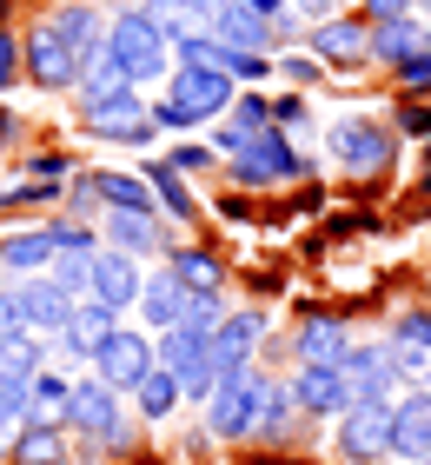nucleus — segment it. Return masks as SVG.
I'll return each mask as SVG.
<instances>
[{
	"label": "nucleus",
	"instance_id": "nucleus-19",
	"mask_svg": "<svg viewBox=\"0 0 431 465\" xmlns=\"http://www.w3.org/2000/svg\"><path fill=\"white\" fill-rule=\"evenodd\" d=\"M47 27H54V34L73 47V60H80V67H86V60H93V54L106 47V14L93 7V0H67V7H54V14H47Z\"/></svg>",
	"mask_w": 431,
	"mask_h": 465
},
{
	"label": "nucleus",
	"instance_id": "nucleus-23",
	"mask_svg": "<svg viewBox=\"0 0 431 465\" xmlns=\"http://www.w3.org/2000/svg\"><path fill=\"white\" fill-rule=\"evenodd\" d=\"M431 47L425 20L418 14H398V20H372V60H385V67H398V60H412Z\"/></svg>",
	"mask_w": 431,
	"mask_h": 465
},
{
	"label": "nucleus",
	"instance_id": "nucleus-4",
	"mask_svg": "<svg viewBox=\"0 0 431 465\" xmlns=\"http://www.w3.org/2000/svg\"><path fill=\"white\" fill-rule=\"evenodd\" d=\"M126 392H113L106 379H80V386L67 392V412H60V426H73L86 439H106V446H126V406H120Z\"/></svg>",
	"mask_w": 431,
	"mask_h": 465
},
{
	"label": "nucleus",
	"instance_id": "nucleus-35",
	"mask_svg": "<svg viewBox=\"0 0 431 465\" xmlns=\"http://www.w3.org/2000/svg\"><path fill=\"white\" fill-rule=\"evenodd\" d=\"M220 320H226V312H220V292H192V306H186V326L212 340V326H220Z\"/></svg>",
	"mask_w": 431,
	"mask_h": 465
},
{
	"label": "nucleus",
	"instance_id": "nucleus-20",
	"mask_svg": "<svg viewBox=\"0 0 431 465\" xmlns=\"http://www.w3.org/2000/svg\"><path fill=\"white\" fill-rule=\"evenodd\" d=\"M100 246H120V252H160V246H172L166 240V226H160V213H126V206H106V220H100Z\"/></svg>",
	"mask_w": 431,
	"mask_h": 465
},
{
	"label": "nucleus",
	"instance_id": "nucleus-39",
	"mask_svg": "<svg viewBox=\"0 0 431 465\" xmlns=\"http://www.w3.org/2000/svg\"><path fill=\"white\" fill-rule=\"evenodd\" d=\"M14 80H20V40H14V34H0V94H7Z\"/></svg>",
	"mask_w": 431,
	"mask_h": 465
},
{
	"label": "nucleus",
	"instance_id": "nucleus-24",
	"mask_svg": "<svg viewBox=\"0 0 431 465\" xmlns=\"http://www.w3.org/2000/svg\"><path fill=\"white\" fill-rule=\"evenodd\" d=\"M54 226H27V232H7V240H0V266L7 272H20V280H27V272H47L54 266Z\"/></svg>",
	"mask_w": 431,
	"mask_h": 465
},
{
	"label": "nucleus",
	"instance_id": "nucleus-14",
	"mask_svg": "<svg viewBox=\"0 0 431 465\" xmlns=\"http://www.w3.org/2000/svg\"><path fill=\"white\" fill-rule=\"evenodd\" d=\"M292 406L306 419H338L345 406H352V386H345L338 366H299L292 372Z\"/></svg>",
	"mask_w": 431,
	"mask_h": 465
},
{
	"label": "nucleus",
	"instance_id": "nucleus-32",
	"mask_svg": "<svg viewBox=\"0 0 431 465\" xmlns=\"http://www.w3.org/2000/svg\"><path fill=\"white\" fill-rule=\"evenodd\" d=\"M27 412H34V399H27V379L0 372V446H14V432L27 426Z\"/></svg>",
	"mask_w": 431,
	"mask_h": 465
},
{
	"label": "nucleus",
	"instance_id": "nucleus-7",
	"mask_svg": "<svg viewBox=\"0 0 431 465\" xmlns=\"http://www.w3.org/2000/svg\"><path fill=\"white\" fill-rule=\"evenodd\" d=\"M86 366H93L106 386L113 392H133L146 372H153V332H133V326H113L106 332V346L86 359Z\"/></svg>",
	"mask_w": 431,
	"mask_h": 465
},
{
	"label": "nucleus",
	"instance_id": "nucleus-45",
	"mask_svg": "<svg viewBox=\"0 0 431 465\" xmlns=\"http://www.w3.org/2000/svg\"><path fill=\"white\" fill-rule=\"evenodd\" d=\"M186 7H200V14H220V7H226V0H186Z\"/></svg>",
	"mask_w": 431,
	"mask_h": 465
},
{
	"label": "nucleus",
	"instance_id": "nucleus-33",
	"mask_svg": "<svg viewBox=\"0 0 431 465\" xmlns=\"http://www.w3.org/2000/svg\"><path fill=\"white\" fill-rule=\"evenodd\" d=\"M67 392H73V379L54 372V366H40V372L27 379V399H34L40 419H60V412H67Z\"/></svg>",
	"mask_w": 431,
	"mask_h": 465
},
{
	"label": "nucleus",
	"instance_id": "nucleus-48",
	"mask_svg": "<svg viewBox=\"0 0 431 465\" xmlns=\"http://www.w3.org/2000/svg\"><path fill=\"white\" fill-rule=\"evenodd\" d=\"M7 206H14V193H0V213H7Z\"/></svg>",
	"mask_w": 431,
	"mask_h": 465
},
{
	"label": "nucleus",
	"instance_id": "nucleus-3",
	"mask_svg": "<svg viewBox=\"0 0 431 465\" xmlns=\"http://www.w3.org/2000/svg\"><path fill=\"white\" fill-rule=\"evenodd\" d=\"M259 386H266V372H259V366H240V372L212 379V392L200 399V406H206V432L212 439H246L252 432V412H259Z\"/></svg>",
	"mask_w": 431,
	"mask_h": 465
},
{
	"label": "nucleus",
	"instance_id": "nucleus-38",
	"mask_svg": "<svg viewBox=\"0 0 431 465\" xmlns=\"http://www.w3.org/2000/svg\"><path fill=\"white\" fill-rule=\"evenodd\" d=\"M166 160L180 166V173H206V166H212V146H172Z\"/></svg>",
	"mask_w": 431,
	"mask_h": 465
},
{
	"label": "nucleus",
	"instance_id": "nucleus-17",
	"mask_svg": "<svg viewBox=\"0 0 431 465\" xmlns=\"http://www.w3.org/2000/svg\"><path fill=\"white\" fill-rule=\"evenodd\" d=\"M392 459H425L431 452V386H412L392 406Z\"/></svg>",
	"mask_w": 431,
	"mask_h": 465
},
{
	"label": "nucleus",
	"instance_id": "nucleus-16",
	"mask_svg": "<svg viewBox=\"0 0 431 465\" xmlns=\"http://www.w3.org/2000/svg\"><path fill=\"white\" fill-rule=\"evenodd\" d=\"M86 126H93V140H120V146H153V107H146L140 94H126L113 100V107H100V114H86Z\"/></svg>",
	"mask_w": 431,
	"mask_h": 465
},
{
	"label": "nucleus",
	"instance_id": "nucleus-25",
	"mask_svg": "<svg viewBox=\"0 0 431 465\" xmlns=\"http://www.w3.org/2000/svg\"><path fill=\"white\" fill-rule=\"evenodd\" d=\"M7 459H14V465H60V459H67V439H60V419H27V426L14 432Z\"/></svg>",
	"mask_w": 431,
	"mask_h": 465
},
{
	"label": "nucleus",
	"instance_id": "nucleus-27",
	"mask_svg": "<svg viewBox=\"0 0 431 465\" xmlns=\"http://www.w3.org/2000/svg\"><path fill=\"white\" fill-rule=\"evenodd\" d=\"M93 260H100V240L60 246V252H54V266H47V280H54V286H67L73 300H86V292H93Z\"/></svg>",
	"mask_w": 431,
	"mask_h": 465
},
{
	"label": "nucleus",
	"instance_id": "nucleus-50",
	"mask_svg": "<svg viewBox=\"0 0 431 465\" xmlns=\"http://www.w3.org/2000/svg\"><path fill=\"white\" fill-rule=\"evenodd\" d=\"M412 465H431V452H425V459H412Z\"/></svg>",
	"mask_w": 431,
	"mask_h": 465
},
{
	"label": "nucleus",
	"instance_id": "nucleus-47",
	"mask_svg": "<svg viewBox=\"0 0 431 465\" xmlns=\"http://www.w3.org/2000/svg\"><path fill=\"white\" fill-rule=\"evenodd\" d=\"M425 193H431V153H425Z\"/></svg>",
	"mask_w": 431,
	"mask_h": 465
},
{
	"label": "nucleus",
	"instance_id": "nucleus-41",
	"mask_svg": "<svg viewBox=\"0 0 431 465\" xmlns=\"http://www.w3.org/2000/svg\"><path fill=\"white\" fill-rule=\"evenodd\" d=\"M398 14H418V0H365V20H398Z\"/></svg>",
	"mask_w": 431,
	"mask_h": 465
},
{
	"label": "nucleus",
	"instance_id": "nucleus-44",
	"mask_svg": "<svg viewBox=\"0 0 431 465\" xmlns=\"http://www.w3.org/2000/svg\"><path fill=\"white\" fill-rule=\"evenodd\" d=\"M240 7H252V14H279L286 0H240Z\"/></svg>",
	"mask_w": 431,
	"mask_h": 465
},
{
	"label": "nucleus",
	"instance_id": "nucleus-22",
	"mask_svg": "<svg viewBox=\"0 0 431 465\" xmlns=\"http://www.w3.org/2000/svg\"><path fill=\"white\" fill-rule=\"evenodd\" d=\"M338 372H345V386H352V399H392V379H398L392 352H372V346H352Z\"/></svg>",
	"mask_w": 431,
	"mask_h": 465
},
{
	"label": "nucleus",
	"instance_id": "nucleus-40",
	"mask_svg": "<svg viewBox=\"0 0 431 465\" xmlns=\"http://www.w3.org/2000/svg\"><path fill=\"white\" fill-rule=\"evenodd\" d=\"M279 74H286L292 87H312V80H318V60H306V54H292V60H279Z\"/></svg>",
	"mask_w": 431,
	"mask_h": 465
},
{
	"label": "nucleus",
	"instance_id": "nucleus-28",
	"mask_svg": "<svg viewBox=\"0 0 431 465\" xmlns=\"http://www.w3.org/2000/svg\"><path fill=\"white\" fill-rule=\"evenodd\" d=\"M180 406H186V392H180V379H172L166 366H153V372H146L140 386H133V412H140V419H153V426H160V419H172Z\"/></svg>",
	"mask_w": 431,
	"mask_h": 465
},
{
	"label": "nucleus",
	"instance_id": "nucleus-1",
	"mask_svg": "<svg viewBox=\"0 0 431 465\" xmlns=\"http://www.w3.org/2000/svg\"><path fill=\"white\" fill-rule=\"evenodd\" d=\"M232 94H240V80L220 67H172L153 100V126H166V134L172 126H212L232 107Z\"/></svg>",
	"mask_w": 431,
	"mask_h": 465
},
{
	"label": "nucleus",
	"instance_id": "nucleus-26",
	"mask_svg": "<svg viewBox=\"0 0 431 465\" xmlns=\"http://www.w3.org/2000/svg\"><path fill=\"white\" fill-rule=\"evenodd\" d=\"M212 34H220L226 47H246V54H266V47H272V34H266V14L240 7V0H226V7L212 14Z\"/></svg>",
	"mask_w": 431,
	"mask_h": 465
},
{
	"label": "nucleus",
	"instance_id": "nucleus-5",
	"mask_svg": "<svg viewBox=\"0 0 431 465\" xmlns=\"http://www.w3.org/2000/svg\"><path fill=\"white\" fill-rule=\"evenodd\" d=\"M232 173H240L246 186H279V180H299V173H312V160L306 153H292V140L279 134V126H259V134L232 153Z\"/></svg>",
	"mask_w": 431,
	"mask_h": 465
},
{
	"label": "nucleus",
	"instance_id": "nucleus-8",
	"mask_svg": "<svg viewBox=\"0 0 431 465\" xmlns=\"http://www.w3.org/2000/svg\"><path fill=\"white\" fill-rule=\"evenodd\" d=\"M20 74L34 80V87H47V94H60V87H80V60H73V47L60 40L47 20L20 40Z\"/></svg>",
	"mask_w": 431,
	"mask_h": 465
},
{
	"label": "nucleus",
	"instance_id": "nucleus-21",
	"mask_svg": "<svg viewBox=\"0 0 431 465\" xmlns=\"http://www.w3.org/2000/svg\"><path fill=\"white\" fill-rule=\"evenodd\" d=\"M345 352H352V326L332 320V312L299 326V366H345Z\"/></svg>",
	"mask_w": 431,
	"mask_h": 465
},
{
	"label": "nucleus",
	"instance_id": "nucleus-9",
	"mask_svg": "<svg viewBox=\"0 0 431 465\" xmlns=\"http://www.w3.org/2000/svg\"><path fill=\"white\" fill-rule=\"evenodd\" d=\"M259 346H266V312H226L206 340V366L226 379L240 366H259Z\"/></svg>",
	"mask_w": 431,
	"mask_h": 465
},
{
	"label": "nucleus",
	"instance_id": "nucleus-49",
	"mask_svg": "<svg viewBox=\"0 0 431 465\" xmlns=\"http://www.w3.org/2000/svg\"><path fill=\"white\" fill-rule=\"evenodd\" d=\"M418 14H431V0H418Z\"/></svg>",
	"mask_w": 431,
	"mask_h": 465
},
{
	"label": "nucleus",
	"instance_id": "nucleus-11",
	"mask_svg": "<svg viewBox=\"0 0 431 465\" xmlns=\"http://www.w3.org/2000/svg\"><path fill=\"white\" fill-rule=\"evenodd\" d=\"M14 306H20V326L27 332H40V340H54L60 326H67V312L80 306L67 286H54L47 272H27V280L14 286Z\"/></svg>",
	"mask_w": 431,
	"mask_h": 465
},
{
	"label": "nucleus",
	"instance_id": "nucleus-31",
	"mask_svg": "<svg viewBox=\"0 0 431 465\" xmlns=\"http://www.w3.org/2000/svg\"><path fill=\"white\" fill-rule=\"evenodd\" d=\"M146 186H153V200H160L166 220H192V213H200V206H192V193H186V173H180L172 160L146 166Z\"/></svg>",
	"mask_w": 431,
	"mask_h": 465
},
{
	"label": "nucleus",
	"instance_id": "nucleus-6",
	"mask_svg": "<svg viewBox=\"0 0 431 465\" xmlns=\"http://www.w3.org/2000/svg\"><path fill=\"white\" fill-rule=\"evenodd\" d=\"M385 446H392V399H352L338 412V459L372 465L385 459Z\"/></svg>",
	"mask_w": 431,
	"mask_h": 465
},
{
	"label": "nucleus",
	"instance_id": "nucleus-46",
	"mask_svg": "<svg viewBox=\"0 0 431 465\" xmlns=\"http://www.w3.org/2000/svg\"><path fill=\"white\" fill-rule=\"evenodd\" d=\"M0 140H14V114H0Z\"/></svg>",
	"mask_w": 431,
	"mask_h": 465
},
{
	"label": "nucleus",
	"instance_id": "nucleus-15",
	"mask_svg": "<svg viewBox=\"0 0 431 465\" xmlns=\"http://www.w3.org/2000/svg\"><path fill=\"white\" fill-rule=\"evenodd\" d=\"M140 286H146V272H140L133 252L100 246V260H93V292H86V300H106L113 312H126V306H140Z\"/></svg>",
	"mask_w": 431,
	"mask_h": 465
},
{
	"label": "nucleus",
	"instance_id": "nucleus-10",
	"mask_svg": "<svg viewBox=\"0 0 431 465\" xmlns=\"http://www.w3.org/2000/svg\"><path fill=\"white\" fill-rule=\"evenodd\" d=\"M332 160L345 166V173H378L385 160H392V126H378V120H365V114H352V120H338L332 126Z\"/></svg>",
	"mask_w": 431,
	"mask_h": 465
},
{
	"label": "nucleus",
	"instance_id": "nucleus-12",
	"mask_svg": "<svg viewBox=\"0 0 431 465\" xmlns=\"http://www.w3.org/2000/svg\"><path fill=\"white\" fill-rule=\"evenodd\" d=\"M186 306H192V286L160 260V272H146V286H140V320H146V332L186 326Z\"/></svg>",
	"mask_w": 431,
	"mask_h": 465
},
{
	"label": "nucleus",
	"instance_id": "nucleus-34",
	"mask_svg": "<svg viewBox=\"0 0 431 465\" xmlns=\"http://www.w3.org/2000/svg\"><path fill=\"white\" fill-rule=\"evenodd\" d=\"M392 352H431V312H405L392 326Z\"/></svg>",
	"mask_w": 431,
	"mask_h": 465
},
{
	"label": "nucleus",
	"instance_id": "nucleus-51",
	"mask_svg": "<svg viewBox=\"0 0 431 465\" xmlns=\"http://www.w3.org/2000/svg\"><path fill=\"white\" fill-rule=\"evenodd\" d=\"M0 20H7V0H0Z\"/></svg>",
	"mask_w": 431,
	"mask_h": 465
},
{
	"label": "nucleus",
	"instance_id": "nucleus-29",
	"mask_svg": "<svg viewBox=\"0 0 431 465\" xmlns=\"http://www.w3.org/2000/svg\"><path fill=\"white\" fill-rule=\"evenodd\" d=\"M166 266L180 272V280H186L192 292H220V286H226L220 252H206V246H166Z\"/></svg>",
	"mask_w": 431,
	"mask_h": 465
},
{
	"label": "nucleus",
	"instance_id": "nucleus-2",
	"mask_svg": "<svg viewBox=\"0 0 431 465\" xmlns=\"http://www.w3.org/2000/svg\"><path fill=\"white\" fill-rule=\"evenodd\" d=\"M106 54L120 60V74L133 80V87H153V80L172 74V40L153 27L146 7H126V14L106 20Z\"/></svg>",
	"mask_w": 431,
	"mask_h": 465
},
{
	"label": "nucleus",
	"instance_id": "nucleus-43",
	"mask_svg": "<svg viewBox=\"0 0 431 465\" xmlns=\"http://www.w3.org/2000/svg\"><path fill=\"white\" fill-rule=\"evenodd\" d=\"M286 7H292L299 20H332V14H338V0H286Z\"/></svg>",
	"mask_w": 431,
	"mask_h": 465
},
{
	"label": "nucleus",
	"instance_id": "nucleus-18",
	"mask_svg": "<svg viewBox=\"0 0 431 465\" xmlns=\"http://www.w3.org/2000/svg\"><path fill=\"white\" fill-rule=\"evenodd\" d=\"M312 54L318 60H338V67H358V60L372 54V20H352V14L312 20Z\"/></svg>",
	"mask_w": 431,
	"mask_h": 465
},
{
	"label": "nucleus",
	"instance_id": "nucleus-13",
	"mask_svg": "<svg viewBox=\"0 0 431 465\" xmlns=\"http://www.w3.org/2000/svg\"><path fill=\"white\" fill-rule=\"evenodd\" d=\"M113 326H120V312L106 306V300H80V306L67 312V326H60L47 346H60V359H93Z\"/></svg>",
	"mask_w": 431,
	"mask_h": 465
},
{
	"label": "nucleus",
	"instance_id": "nucleus-42",
	"mask_svg": "<svg viewBox=\"0 0 431 465\" xmlns=\"http://www.w3.org/2000/svg\"><path fill=\"white\" fill-rule=\"evenodd\" d=\"M398 126H405L412 140H431V107H405V114H398Z\"/></svg>",
	"mask_w": 431,
	"mask_h": 465
},
{
	"label": "nucleus",
	"instance_id": "nucleus-30",
	"mask_svg": "<svg viewBox=\"0 0 431 465\" xmlns=\"http://www.w3.org/2000/svg\"><path fill=\"white\" fill-rule=\"evenodd\" d=\"M292 386H279V379H266L259 386V412H252V432L246 439H286V426H292Z\"/></svg>",
	"mask_w": 431,
	"mask_h": 465
},
{
	"label": "nucleus",
	"instance_id": "nucleus-37",
	"mask_svg": "<svg viewBox=\"0 0 431 465\" xmlns=\"http://www.w3.org/2000/svg\"><path fill=\"white\" fill-rule=\"evenodd\" d=\"M398 80H405L412 94H431V47L412 54V60H398Z\"/></svg>",
	"mask_w": 431,
	"mask_h": 465
},
{
	"label": "nucleus",
	"instance_id": "nucleus-36",
	"mask_svg": "<svg viewBox=\"0 0 431 465\" xmlns=\"http://www.w3.org/2000/svg\"><path fill=\"white\" fill-rule=\"evenodd\" d=\"M67 173H73L67 153H34V160H27V180H54V186H67Z\"/></svg>",
	"mask_w": 431,
	"mask_h": 465
}]
</instances>
